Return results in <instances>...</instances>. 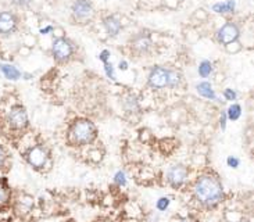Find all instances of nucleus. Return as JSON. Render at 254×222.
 <instances>
[{"mask_svg": "<svg viewBox=\"0 0 254 222\" xmlns=\"http://www.w3.org/2000/svg\"><path fill=\"white\" fill-rule=\"evenodd\" d=\"M6 124L13 131H24L28 126L27 110L21 106L11 107L6 115Z\"/></svg>", "mask_w": 254, "mask_h": 222, "instance_id": "nucleus-3", "label": "nucleus"}, {"mask_svg": "<svg viewBox=\"0 0 254 222\" xmlns=\"http://www.w3.org/2000/svg\"><path fill=\"white\" fill-rule=\"evenodd\" d=\"M224 186L218 175L207 172L200 175L193 185V197L200 206L213 208L224 200Z\"/></svg>", "mask_w": 254, "mask_h": 222, "instance_id": "nucleus-1", "label": "nucleus"}, {"mask_svg": "<svg viewBox=\"0 0 254 222\" xmlns=\"http://www.w3.org/2000/svg\"><path fill=\"white\" fill-rule=\"evenodd\" d=\"M228 222H236V221H228Z\"/></svg>", "mask_w": 254, "mask_h": 222, "instance_id": "nucleus-32", "label": "nucleus"}, {"mask_svg": "<svg viewBox=\"0 0 254 222\" xmlns=\"http://www.w3.org/2000/svg\"><path fill=\"white\" fill-rule=\"evenodd\" d=\"M235 8V1L234 0H229L227 3H217L214 4L213 10L215 13H232Z\"/></svg>", "mask_w": 254, "mask_h": 222, "instance_id": "nucleus-16", "label": "nucleus"}, {"mask_svg": "<svg viewBox=\"0 0 254 222\" xmlns=\"http://www.w3.org/2000/svg\"><path fill=\"white\" fill-rule=\"evenodd\" d=\"M17 28V18L10 11L0 13V35H8Z\"/></svg>", "mask_w": 254, "mask_h": 222, "instance_id": "nucleus-9", "label": "nucleus"}, {"mask_svg": "<svg viewBox=\"0 0 254 222\" xmlns=\"http://www.w3.org/2000/svg\"><path fill=\"white\" fill-rule=\"evenodd\" d=\"M97 136V129L95 124L89 119H76L69 128V142L75 146L90 145Z\"/></svg>", "mask_w": 254, "mask_h": 222, "instance_id": "nucleus-2", "label": "nucleus"}, {"mask_svg": "<svg viewBox=\"0 0 254 222\" xmlns=\"http://www.w3.org/2000/svg\"><path fill=\"white\" fill-rule=\"evenodd\" d=\"M6 161H7V153L6 150H4V147L0 145V169L6 166Z\"/></svg>", "mask_w": 254, "mask_h": 222, "instance_id": "nucleus-23", "label": "nucleus"}, {"mask_svg": "<svg viewBox=\"0 0 254 222\" xmlns=\"http://www.w3.org/2000/svg\"><path fill=\"white\" fill-rule=\"evenodd\" d=\"M74 48H72V43L65 39V38H59L56 39L53 43V48H52V53L53 57L59 62H64L69 60V57L72 56Z\"/></svg>", "mask_w": 254, "mask_h": 222, "instance_id": "nucleus-6", "label": "nucleus"}, {"mask_svg": "<svg viewBox=\"0 0 254 222\" xmlns=\"http://www.w3.org/2000/svg\"><path fill=\"white\" fill-rule=\"evenodd\" d=\"M197 92H199L201 96L206 97V99H210V100H215V99H217L213 88H211V85L208 82L199 83V85H197Z\"/></svg>", "mask_w": 254, "mask_h": 222, "instance_id": "nucleus-13", "label": "nucleus"}, {"mask_svg": "<svg viewBox=\"0 0 254 222\" xmlns=\"http://www.w3.org/2000/svg\"><path fill=\"white\" fill-rule=\"evenodd\" d=\"M120 68H121V69H127V62H125V61L120 62Z\"/></svg>", "mask_w": 254, "mask_h": 222, "instance_id": "nucleus-31", "label": "nucleus"}, {"mask_svg": "<svg viewBox=\"0 0 254 222\" xmlns=\"http://www.w3.org/2000/svg\"><path fill=\"white\" fill-rule=\"evenodd\" d=\"M149 85L154 89H163L168 86V69L163 67H156L149 74Z\"/></svg>", "mask_w": 254, "mask_h": 222, "instance_id": "nucleus-8", "label": "nucleus"}, {"mask_svg": "<svg viewBox=\"0 0 254 222\" xmlns=\"http://www.w3.org/2000/svg\"><path fill=\"white\" fill-rule=\"evenodd\" d=\"M104 69H106V74H107L109 78H111V79H116V75H114V68H113V65H111V64L106 62V64H104Z\"/></svg>", "mask_w": 254, "mask_h": 222, "instance_id": "nucleus-24", "label": "nucleus"}, {"mask_svg": "<svg viewBox=\"0 0 254 222\" xmlns=\"http://www.w3.org/2000/svg\"><path fill=\"white\" fill-rule=\"evenodd\" d=\"M211 71H213V68H211V62L210 61L204 60V61L200 64L199 74L203 76V78H206V76L210 75V74H211Z\"/></svg>", "mask_w": 254, "mask_h": 222, "instance_id": "nucleus-19", "label": "nucleus"}, {"mask_svg": "<svg viewBox=\"0 0 254 222\" xmlns=\"http://www.w3.org/2000/svg\"><path fill=\"white\" fill-rule=\"evenodd\" d=\"M104 25H106V29H107V32L111 35V36H116V35L120 32V29H121V22L116 18V17H107L106 20H104Z\"/></svg>", "mask_w": 254, "mask_h": 222, "instance_id": "nucleus-12", "label": "nucleus"}, {"mask_svg": "<svg viewBox=\"0 0 254 222\" xmlns=\"http://www.w3.org/2000/svg\"><path fill=\"white\" fill-rule=\"evenodd\" d=\"M52 29H53V28H52V27H48V28H45V29H42L41 32H42V34H46V32H50Z\"/></svg>", "mask_w": 254, "mask_h": 222, "instance_id": "nucleus-30", "label": "nucleus"}, {"mask_svg": "<svg viewBox=\"0 0 254 222\" xmlns=\"http://www.w3.org/2000/svg\"><path fill=\"white\" fill-rule=\"evenodd\" d=\"M0 71L3 72V75L6 76L7 79H11V81H17L21 76L20 71L10 64H0Z\"/></svg>", "mask_w": 254, "mask_h": 222, "instance_id": "nucleus-11", "label": "nucleus"}, {"mask_svg": "<svg viewBox=\"0 0 254 222\" xmlns=\"http://www.w3.org/2000/svg\"><path fill=\"white\" fill-rule=\"evenodd\" d=\"M170 204H171V199L170 197H160L156 203V208H157L158 211H165L167 208L170 207Z\"/></svg>", "mask_w": 254, "mask_h": 222, "instance_id": "nucleus-20", "label": "nucleus"}, {"mask_svg": "<svg viewBox=\"0 0 254 222\" xmlns=\"http://www.w3.org/2000/svg\"><path fill=\"white\" fill-rule=\"evenodd\" d=\"M28 164L31 166H34L35 169H43V166H46L49 163V152L46 147H43L42 145L32 146L25 154Z\"/></svg>", "mask_w": 254, "mask_h": 222, "instance_id": "nucleus-4", "label": "nucleus"}, {"mask_svg": "<svg viewBox=\"0 0 254 222\" xmlns=\"http://www.w3.org/2000/svg\"><path fill=\"white\" fill-rule=\"evenodd\" d=\"M179 82H181V74L177 72V71L168 69V86L170 88H175Z\"/></svg>", "mask_w": 254, "mask_h": 222, "instance_id": "nucleus-18", "label": "nucleus"}, {"mask_svg": "<svg viewBox=\"0 0 254 222\" xmlns=\"http://www.w3.org/2000/svg\"><path fill=\"white\" fill-rule=\"evenodd\" d=\"M11 199V192L4 182H0V207L7 206Z\"/></svg>", "mask_w": 254, "mask_h": 222, "instance_id": "nucleus-14", "label": "nucleus"}, {"mask_svg": "<svg viewBox=\"0 0 254 222\" xmlns=\"http://www.w3.org/2000/svg\"><path fill=\"white\" fill-rule=\"evenodd\" d=\"M242 115V109L239 104H232L227 111V118H229L231 121H236L239 119Z\"/></svg>", "mask_w": 254, "mask_h": 222, "instance_id": "nucleus-17", "label": "nucleus"}, {"mask_svg": "<svg viewBox=\"0 0 254 222\" xmlns=\"http://www.w3.org/2000/svg\"><path fill=\"white\" fill-rule=\"evenodd\" d=\"M114 182L117 186H125L127 185V175H125L124 171H117L116 175H114Z\"/></svg>", "mask_w": 254, "mask_h": 222, "instance_id": "nucleus-21", "label": "nucleus"}, {"mask_svg": "<svg viewBox=\"0 0 254 222\" xmlns=\"http://www.w3.org/2000/svg\"><path fill=\"white\" fill-rule=\"evenodd\" d=\"M220 126L222 131H225V128H227V112H222V114H221Z\"/></svg>", "mask_w": 254, "mask_h": 222, "instance_id": "nucleus-25", "label": "nucleus"}, {"mask_svg": "<svg viewBox=\"0 0 254 222\" xmlns=\"http://www.w3.org/2000/svg\"><path fill=\"white\" fill-rule=\"evenodd\" d=\"M224 95L227 97V100H235L236 99V93L232 89H227L224 92Z\"/></svg>", "mask_w": 254, "mask_h": 222, "instance_id": "nucleus-26", "label": "nucleus"}, {"mask_svg": "<svg viewBox=\"0 0 254 222\" xmlns=\"http://www.w3.org/2000/svg\"><path fill=\"white\" fill-rule=\"evenodd\" d=\"M109 57H110V52L109 50H103L102 53H100V56H99V58L102 60V61L106 64L107 62V60H109Z\"/></svg>", "mask_w": 254, "mask_h": 222, "instance_id": "nucleus-28", "label": "nucleus"}, {"mask_svg": "<svg viewBox=\"0 0 254 222\" xmlns=\"http://www.w3.org/2000/svg\"><path fill=\"white\" fill-rule=\"evenodd\" d=\"M188 176H189V171L182 164H175V166H170L165 172V179L174 189H179L184 186L188 180Z\"/></svg>", "mask_w": 254, "mask_h": 222, "instance_id": "nucleus-5", "label": "nucleus"}, {"mask_svg": "<svg viewBox=\"0 0 254 222\" xmlns=\"http://www.w3.org/2000/svg\"><path fill=\"white\" fill-rule=\"evenodd\" d=\"M227 164L228 166H231V168L236 169L238 166H241V160L238 159V157H235V156H229V157L227 159Z\"/></svg>", "mask_w": 254, "mask_h": 222, "instance_id": "nucleus-22", "label": "nucleus"}, {"mask_svg": "<svg viewBox=\"0 0 254 222\" xmlns=\"http://www.w3.org/2000/svg\"><path fill=\"white\" fill-rule=\"evenodd\" d=\"M177 222H197L196 220H193L190 217H184V218H178Z\"/></svg>", "mask_w": 254, "mask_h": 222, "instance_id": "nucleus-29", "label": "nucleus"}, {"mask_svg": "<svg viewBox=\"0 0 254 222\" xmlns=\"http://www.w3.org/2000/svg\"><path fill=\"white\" fill-rule=\"evenodd\" d=\"M239 35H241V31H239V28L236 27L235 24L232 22H228L225 24L224 27L221 28L220 31H218V41L222 45H231V43H234V42L238 41V38H239Z\"/></svg>", "mask_w": 254, "mask_h": 222, "instance_id": "nucleus-7", "label": "nucleus"}, {"mask_svg": "<svg viewBox=\"0 0 254 222\" xmlns=\"http://www.w3.org/2000/svg\"><path fill=\"white\" fill-rule=\"evenodd\" d=\"M72 11H74V15L78 20L86 21L93 15V7H92V4L88 0H78L74 4Z\"/></svg>", "mask_w": 254, "mask_h": 222, "instance_id": "nucleus-10", "label": "nucleus"}, {"mask_svg": "<svg viewBox=\"0 0 254 222\" xmlns=\"http://www.w3.org/2000/svg\"><path fill=\"white\" fill-rule=\"evenodd\" d=\"M11 1H13L15 6H21V7L28 6L29 3H32V0H11Z\"/></svg>", "mask_w": 254, "mask_h": 222, "instance_id": "nucleus-27", "label": "nucleus"}, {"mask_svg": "<svg viewBox=\"0 0 254 222\" xmlns=\"http://www.w3.org/2000/svg\"><path fill=\"white\" fill-rule=\"evenodd\" d=\"M150 48V41L147 36H139L136 41L133 42V49L143 53V52H147V49Z\"/></svg>", "mask_w": 254, "mask_h": 222, "instance_id": "nucleus-15", "label": "nucleus"}]
</instances>
